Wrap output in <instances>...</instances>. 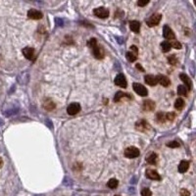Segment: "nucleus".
<instances>
[{"mask_svg":"<svg viewBox=\"0 0 196 196\" xmlns=\"http://www.w3.org/2000/svg\"><path fill=\"white\" fill-rule=\"evenodd\" d=\"M2 165H3V161H2V159L0 158V168H1L2 167Z\"/></svg>","mask_w":196,"mask_h":196,"instance_id":"39","label":"nucleus"},{"mask_svg":"<svg viewBox=\"0 0 196 196\" xmlns=\"http://www.w3.org/2000/svg\"><path fill=\"white\" fill-rule=\"evenodd\" d=\"M89 46L90 47H93V46L95 45V44H97V41H96V39L95 38H91L90 39V41H89Z\"/></svg>","mask_w":196,"mask_h":196,"instance_id":"35","label":"nucleus"},{"mask_svg":"<svg viewBox=\"0 0 196 196\" xmlns=\"http://www.w3.org/2000/svg\"><path fill=\"white\" fill-rule=\"evenodd\" d=\"M189 168V162L188 161H185V160H182L181 162L180 163V165H178V172L181 173V174H184Z\"/></svg>","mask_w":196,"mask_h":196,"instance_id":"15","label":"nucleus"},{"mask_svg":"<svg viewBox=\"0 0 196 196\" xmlns=\"http://www.w3.org/2000/svg\"><path fill=\"white\" fill-rule=\"evenodd\" d=\"M126 59H128L130 62H134L137 59V56L135 54H134V53H131L130 51H129V52L126 54Z\"/></svg>","mask_w":196,"mask_h":196,"instance_id":"27","label":"nucleus"},{"mask_svg":"<svg viewBox=\"0 0 196 196\" xmlns=\"http://www.w3.org/2000/svg\"><path fill=\"white\" fill-rule=\"evenodd\" d=\"M130 30L132 32H139V30H140V23L138 22V21H131L130 22Z\"/></svg>","mask_w":196,"mask_h":196,"instance_id":"18","label":"nucleus"},{"mask_svg":"<svg viewBox=\"0 0 196 196\" xmlns=\"http://www.w3.org/2000/svg\"><path fill=\"white\" fill-rule=\"evenodd\" d=\"M161 19H162V16H161L160 14H153L150 18L146 21V24H147L148 27H150V28L155 27V26L159 25Z\"/></svg>","mask_w":196,"mask_h":196,"instance_id":"3","label":"nucleus"},{"mask_svg":"<svg viewBox=\"0 0 196 196\" xmlns=\"http://www.w3.org/2000/svg\"><path fill=\"white\" fill-rule=\"evenodd\" d=\"M132 88H134V90L139 96H147V94H148L146 87L144 85H142L141 83H132Z\"/></svg>","mask_w":196,"mask_h":196,"instance_id":"2","label":"nucleus"},{"mask_svg":"<svg viewBox=\"0 0 196 196\" xmlns=\"http://www.w3.org/2000/svg\"><path fill=\"white\" fill-rule=\"evenodd\" d=\"M161 48H162L163 52H169L172 48L171 43L169 41H163L162 43H161Z\"/></svg>","mask_w":196,"mask_h":196,"instance_id":"25","label":"nucleus"},{"mask_svg":"<svg viewBox=\"0 0 196 196\" xmlns=\"http://www.w3.org/2000/svg\"><path fill=\"white\" fill-rule=\"evenodd\" d=\"M0 125H3V121L2 120H0Z\"/></svg>","mask_w":196,"mask_h":196,"instance_id":"40","label":"nucleus"},{"mask_svg":"<svg viewBox=\"0 0 196 196\" xmlns=\"http://www.w3.org/2000/svg\"><path fill=\"white\" fill-rule=\"evenodd\" d=\"M166 114L164 113H158L156 115V122L158 123H165L166 122Z\"/></svg>","mask_w":196,"mask_h":196,"instance_id":"26","label":"nucleus"},{"mask_svg":"<svg viewBox=\"0 0 196 196\" xmlns=\"http://www.w3.org/2000/svg\"><path fill=\"white\" fill-rule=\"evenodd\" d=\"M163 36L166 39H176V36L174 32L171 30V28L169 26H165L163 28Z\"/></svg>","mask_w":196,"mask_h":196,"instance_id":"9","label":"nucleus"},{"mask_svg":"<svg viewBox=\"0 0 196 196\" xmlns=\"http://www.w3.org/2000/svg\"><path fill=\"white\" fill-rule=\"evenodd\" d=\"M79 111H80V105L79 103H72V104H70L67 108V112L69 115H71V116L77 115Z\"/></svg>","mask_w":196,"mask_h":196,"instance_id":"5","label":"nucleus"},{"mask_svg":"<svg viewBox=\"0 0 196 196\" xmlns=\"http://www.w3.org/2000/svg\"><path fill=\"white\" fill-rule=\"evenodd\" d=\"M130 52H131V53H134V54H135V55L137 56L138 50H137V47H136V46H134V45L130 46Z\"/></svg>","mask_w":196,"mask_h":196,"instance_id":"34","label":"nucleus"},{"mask_svg":"<svg viewBox=\"0 0 196 196\" xmlns=\"http://www.w3.org/2000/svg\"><path fill=\"white\" fill-rule=\"evenodd\" d=\"M118 184H119V181L116 180V178H111V180L107 182V186L111 189H115L118 186Z\"/></svg>","mask_w":196,"mask_h":196,"instance_id":"24","label":"nucleus"},{"mask_svg":"<svg viewBox=\"0 0 196 196\" xmlns=\"http://www.w3.org/2000/svg\"><path fill=\"white\" fill-rule=\"evenodd\" d=\"M135 128H136V130H140V131H145L148 129H150V125H149L146 121L140 120V121H138V122L135 124Z\"/></svg>","mask_w":196,"mask_h":196,"instance_id":"10","label":"nucleus"},{"mask_svg":"<svg viewBox=\"0 0 196 196\" xmlns=\"http://www.w3.org/2000/svg\"><path fill=\"white\" fill-rule=\"evenodd\" d=\"M177 94L181 96H186L187 95V87L185 85L181 84L177 86Z\"/></svg>","mask_w":196,"mask_h":196,"instance_id":"21","label":"nucleus"},{"mask_svg":"<svg viewBox=\"0 0 196 196\" xmlns=\"http://www.w3.org/2000/svg\"><path fill=\"white\" fill-rule=\"evenodd\" d=\"M156 79H157V83H159L161 85L165 86V87H167V86H169L171 84L170 79L168 77H166V76H163V75H159V76H157Z\"/></svg>","mask_w":196,"mask_h":196,"instance_id":"11","label":"nucleus"},{"mask_svg":"<svg viewBox=\"0 0 196 196\" xmlns=\"http://www.w3.org/2000/svg\"><path fill=\"white\" fill-rule=\"evenodd\" d=\"M143 109L145 111H153L155 109V102L152 100H145L143 103Z\"/></svg>","mask_w":196,"mask_h":196,"instance_id":"17","label":"nucleus"},{"mask_svg":"<svg viewBox=\"0 0 196 196\" xmlns=\"http://www.w3.org/2000/svg\"><path fill=\"white\" fill-rule=\"evenodd\" d=\"M168 60H169V63L171 65H176L177 62V58L175 56H170L168 58Z\"/></svg>","mask_w":196,"mask_h":196,"instance_id":"32","label":"nucleus"},{"mask_svg":"<svg viewBox=\"0 0 196 196\" xmlns=\"http://www.w3.org/2000/svg\"><path fill=\"white\" fill-rule=\"evenodd\" d=\"M136 68L138 69V70H140L141 72H144V69H143V68H142L139 64H136Z\"/></svg>","mask_w":196,"mask_h":196,"instance_id":"38","label":"nucleus"},{"mask_svg":"<svg viewBox=\"0 0 196 196\" xmlns=\"http://www.w3.org/2000/svg\"><path fill=\"white\" fill-rule=\"evenodd\" d=\"M91 49H92V53H93L96 59H102L103 57H104V52H103L102 48L99 45L95 44L93 47H91Z\"/></svg>","mask_w":196,"mask_h":196,"instance_id":"8","label":"nucleus"},{"mask_svg":"<svg viewBox=\"0 0 196 196\" xmlns=\"http://www.w3.org/2000/svg\"><path fill=\"white\" fill-rule=\"evenodd\" d=\"M93 14L97 17V18L106 19L109 16V11H108V9H106L104 7H99V8H96L93 10Z\"/></svg>","mask_w":196,"mask_h":196,"instance_id":"4","label":"nucleus"},{"mask_svg":"<svg viewBox=\"0 0 196 196\" xmlns=\"http://www.w3.org/2000/svg\"><path fill=\"white\" fill-rule=\"evenodd\" d=\"M123 97H129V98H131V97H130V95H129L128 93H125V92L119 91V92H117L116 94H115L114 101H115V102H119L121 99H122Z\"/></svg>","mask_w":196,"mask_h":196,"instance_id":"20","label":"nucleus"},{"mask_svg":"<svg viewBox=\"0 0 196 196\" xmlns=\"http://www.w3.org/2000/svg\"><path fill=\"white\" fill-rule=\"evenodd\" d=\"M171 46L172 47H174V48H176V49H181V44L178 42V41H177V40H175V41H173V43L171 44Z\"/></svg>","mask_w":196,"mask_h":196,"instance_id":"31","label":"nucleus"},{"mask_svg":"<svg viewBox=\"0 0 196 196\" xmlns=\"http://www.w3.org/2000/svg\"><path fill=\"white\" fill-rule=\"evenodd\" d=\"M43 108L45 109V110H47V111H52L53 109L55 108V103L49 99V98H47V99H45L43 101Z\"/></svg>","mask_w":196,"mask_h":196,"instance_id":"14","label":"nucleus"},{"mask_svg":"<svg viewBox=\"0 0 196 196\" xmlns=\"http://www.w3.org/2000/svg\"><path fill=\"white\" fill-rule=\"evenodd\" d=\"M23 54L26 57L27 59L28 60H32L33 58V55H34V49L32 47H25L23 49Z\"/></svg>","mask_w":196,"mask_h":196,"instance_id":"13","label":"nucleus"},{"mask_svg":"<svg viewBox=\"0 0 196 196\" xmlns=\"http://www.w3.org/2000/svg\"><path fill=\"white\" fill-rule=\"evenodd\" d=\"M146 161L151 165H155L156 164V161H157V154L155 153H151L150 155H148L146 157Z\"/></svg>","mask_w":196,"mask_h":196,"instance_id":"22","label":"nucleus"},{"mask_svg":"<svg viewBox=\"0 0 196 196\" xmlns=\"http://www.w3.org/2000/svg\"><path fill=\"white\" fill-rule=\"evenodd\" d=\"M149 3V1H148V0H147V1H138L137 2V5H138V6H145V5H147Z\"/></svg>","mask_w":196,"mask_h":196,"instance_id":"36","label":"nucleus"},{"mask_svg":"<svg viewBox=\"0 0 196 196\" xmlns=\"http://www.w3.org/2000/svg\"><path fill=\"white\" fill-rule=\"evenodd\" d=\"M183 107H184V100L182 98H177L175 102V108L177 109V110H181Z\"/></svg>","mask_w":196,"mask_h":196,"instance_id":"23","label":"nucleus"},{"mask_svg":"<svg viewBox=\"0 0 196 196\" xmlns=\"http://www.w3.org/2000/svg\"><path fill=\"white\" fill-rule=\"evenodd\" d=\"M125 156L126 158H130V159L136 158V157L139 156V150H138L136 147H134V146L128 147L125 150Z\"/></svg>","mask_w":196,"mask_h":196,"instance_id":"1","label":"nucleus"},{"mask_svg":"<svg viewBox=\"0 0 196 196\" xmlns=\"http://www.w3.org/2000/svg\"><path fill=\"white\" fill-rule=\"evenodd\" d=\"M180 79L182 80V82L184 83V84H185V86H188V89L191 88V86H192V83H191V80H190V79L186 76L185 74H181L180 75Z\"/></svg>","mask_w":196,"mask_h":196,"instance_id":"19","label":"nucleus"},{"mask_svg":"<svg viewBox=\"0 0 196 196\" xmlns=\"http://www.w3.org/2000/svg\"><path fill=\"white\" fill-rule=\"evenodd\" d=\"M144 80H145V83L151 86H155L157 84V79L156 77L152 76V75H147V76L144 77Z\"/></svg>","mask_w":196,"mask_h":196,"instance_id":"16","label":"nucleus"},{"mask_svg":"<svg viewBox=\"0 0 196 196\" xmlns=\"http://www.w3.org/2000/svg\"><path fill=\"white\" fill-rule=\"evenodd\" d=\"M176 115L174 113H167L166 114V120L167 121H174Z\"/></svg>","mask_w":196,"mask_h":196,"instance_id":"30","label":"nucleus"},{"mask_svg":"<svg viewBox=\"0 0 196 196\" xmlns=\"http://www.w3.org/2000/svg\"><path fill=\"white\" fill-rule=\"evenodd\" d=\"M181 196H190V192L188 191L187 189L182 188V189L181 190Z\"/></svg>","mask_w":196,"mask_h":196,"instance_id":"33","label":"nucleus"},{"mask_svg":"<svg viewBox=\"0 0 196 196\" xmlns=\"http://www.w3.org/2000/svg\"><path fill=\"white\" fill-rule=\"evenodd\" d=\"M55 23L57 24V26H62L63 24H64V22H63V20L59 19V18H56L55 19Z\"/></svg>","mask_w":196,"mask_h":196,"instance_id":"37","label":"nucleus"},{"mask_svg":"<svg viewBox=\"0 0 196 196\" xmlns=\"http://www.w3.org/2000/svg\"><path fill=\"white\" fill-rule=\"evenodd\" d=\"M145 175L148 178H150V180H153V181H160L161 180L160 175L155 170H151V169L147 170Z\"/></svg>","mask_w":196,"mask_h":196,"instance_id":"12","label":"nucleus"},{"mask_svg":"<svg viewBox=\"0 0 196 196\" xmlns=\"http://www.w3.org/2000/svg\"><path fill=\"white\" fill-rule=\"evenodd\" d=\"M28 17L32 20H40L42 18V13L38 10L32 9V10H28Z\"/></svg>","mask_w":196,"mask_h":196,"instance_id":"7","label":"nucleus"},{"mask_svg":"<svg viewBox=\"0 0 196 196\" xmlns=\"http://www.w3.org/2000/svg\"><path fill=\"white\" fill-rule=\"evenodd\" d=\"M167 146L171 147V148H177V147H180V143H178L177 141H171L167 144Z\"/></svg>","mask_w":196,"mask_h":196,"instance_id":"29","label":"nucleus"},{"mask_svg":"<svg viewBox=\"0 0 196 196\" xmlns=\"http://www.w3.org/2000/svg\"><path fill=\"white\" fill-rule=\"evenodd\" d=\"M115 83H116L118 86H120V87H123V88H126V85H128L126 79L123 74H119L118 76L115 78Z\"/></svg>","mask_w":196,"mask_h":196,"instance_id":"6","label":"nucleus"},{"mask_svg":"<svg viewBox=\"0 0 196 196\" xmlns=\"http://www.w3.org/2000/svg\"><path fill=\"white\" fill-rule=\"evenodd\" d=\"M141 196H152V192H151V190L149 189V188H143L141 190Z\"/></svg>","mask_w":196,"mask_h":196,"instance_id":"28","label":"nucleus"}]
</instances>
